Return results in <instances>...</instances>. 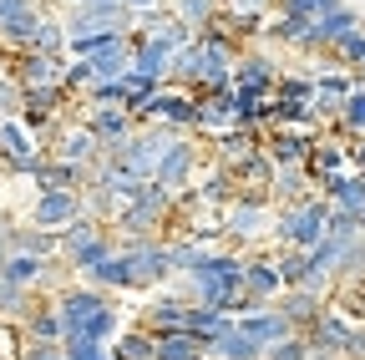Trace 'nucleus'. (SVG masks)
<instances>
[{
	"label": "nucleus",
	"mask_w": 365,
	"mask_h": 360,
	"mask_svg": "<svg viewBox=\"0 0 365 360\" xmlns=\"http://www.w3.org/2000/svg\"><path fill=\"white\" fill-rule=\"evenodd\" d=\"M244 269H249V259H244V249H213L193 274H173L168 284H173V294H182V299H193V304H218V309H228L239 294H244Z\"/></svg>",
	"instance_id": "nucleus-1"
},
{
	"label": "nucleus",
	"mask_w": 365,
	"mask_h": 360,
	"mask_svg": "<svg viewBox=\"0 0 365 360\" xmlns=\"http://www.w3.org/2000/svg\"><path fill=\"white\" fill-rule=\"evenodd\" d=\"M274 229H279V203L269 193H239L234 203L223 208V239L234 249H259Z\"/></svg>",
	"instance_id": "nucleus-2"
},
{
	"label": "nucleus",
	"mask_w": 365,
	"mask_h": 360,
	"mask_svg": "<svg viewBox=\"0 0 365 360\" xmlns=\"http://www.w3.org/2000/svg\"><path fill=\"white\" fill-rule=\"evenodd\" d=\"M330 213H335V203H330V198H304V203H289V208H279V229H274V239L289 244V249H314L319 239L330 234Z\"/></svg>",
	"instance_id": "nucleus-3"
},
{
	"label": "nucleus",
	"mask_w": 365,
	"mask_h": 360,
	"mask_svg": "<svg viewBox=\"0 0 365 360\" xmlns=\"http://www.w3.org/2000/svg\"><path fill=\"white\" fill-rule=\"evenodd\" d=\"M173 138H178V127H163V122H137V132H132V138H127L112 158H122L127 168H137L143 178H158V168H163V158H168Z\"/></svg>",
	"instance_id": "nucleus-4"
},
{
	"label": "nucleus",
	"mask_w": 365,
	"mask_h": 360,
	"mask_svg": "<svg viewBox=\"0 0 365 360\" xmlns=\"http://www.w3.org/2000/svg\"><path fill=\"white\" fill-rule=\"evenodd\" d=\"M46 158H71V163H86V168H97L102 158H107V143L91 132V122L86 117H76V122H56L51 127V138H46Z\"/></svg>",
	"instance_id": "nucleus-5"
},
{
	"label": "nucleus",
	"mask_w": 365,
	"mask_h": 360,
	"mask_svg": "<svg viewBox=\"0 0 365 360\" xmlns=\"http://www.w3.org/2000/svg\"><path fill=\"white\" fill-rule=\"evenodd\" d=\"M208 163H213V158H203V148L193 143V132H178L173 148H168V158H163V168H158V183L173 188V193H188Z\"/></svg>",
	"instance_id": "nucleus-6"
},
{
	"label": "nucleus",
	"mask_w": 365,
	"mask_h": 360,
	"mask_svg": "<svg viewBox=\"0 0 365 360\" xmlns=\"http://www.w3.org/2000/svg\"><path fill=\"white\" fill-rule=\"evenodd\" d=\"M36 148H46V143H36V132L21 117H0V163H6V168H16L21 178H31L36 163H41Z\"/></svg>",
	"instance_id": "nucleus-7"
},
{
	"label": "nucleus",
	"mask_w": 365,
	"mask_h": 360,
	"mask_svg": "<svg viewBox=\"0 0 365 360\" xmlns=\"http://www.w3.org/2000/svg\"><path fill=\"white\" fill-rule=\"evenodd\" d=\"M86 213V203H81V193L76 188H41L36 193V203H31V223H41V229H66L71 218H81Z\"/></svg>",
	"instance_id": "nucleus-8"
},
{
	"label": "nucleus",
	"mask_w": 365,
	"mask_h": 360,
	"mask_svg": "<svg viewBox=\"0 0 365 360\" xmlns=\"http://www.w3.org/2000/svg\"><path fill=\"white\" fill-rule=\"evenodd\" d=\"M244 259H249V269H244V289H249L254 299L274 304V299L289 289V284H284V269H279V254H259V249H249Z\"/></svg>",
	"instance_id": "nucleus-9"
},
{
	"label": "nucleus",
	"mask_w": 365,
	"mask_h": 360,
	"mask_svg": "<svg viewBox=\"0 0 365 360\" xmlns=\"http://www.w3.org/2000/svg\"><path fill=\"white\" fill-rule=\"evenodd\" d=\"M6 71H11L21 86H56V81H66V56H51V51H16Z\"/></svg>",
	"instance_id": "nucleus-10"
},
{
	"label": "nucleus",
	"mask_w": 365,
	"mask_h": 360,
	"mask_svg": "<svg viewBox=\"0 0 365 360\" xmlns=\"http://www.w3.org/2000/svg\"><path fill=\"white\" fill-rule=\"evenodd\" d=\"M239 330H249L264 350H274V345H279V340H289V335H304L294 320H289V314L279 309V304H259L254 314H239Z\"/></svg>",
	"instance_id": "nucleus-11"
},
{
	"label": "nucleus",
	"mask_w": 365,
	"mask_h": 360,
	"mask_svg": "<svg viewBox=\"0 0 365 360\" xmlns=\"http://www.w3.org/2000/svg\"><path fill=\"white\" fill-rule=\"evenodd\" d=\"M81 117L91 122V132L107 143V153H117L132 132H137V117L127 112V107H97V102H81Z\"/></svg>",
	"instance_id": "nucleus-12"
},
{
	"label": "nucleus",
	"mask_w": 365,
	"mask_h": 360,
	"mask_svg": "<svg viewBox=\"0 0 365 360\" xmlns=\"http://www.w3.org/2000/svg\"><path fill=\"white\" fill-rule=\"evenodd\" d=\"M350 335H355V320H350V314L325 309V314L314 320V330H309V345H314V355H340V360H345Z\"/></svg>",
	"instance_id": "nucleus-13"
},
{
	"label": "nucleus",
	"mask_w": 365,
	"mask_h": 360,
	"mask_svg": "<svg viewBox=\"0 0 365 360\" xmlns=\"http://www.w3.org/2000/svg\"><path fill=\"white\" fill-rule=\"evenodd\" d=\"M360 31V16L350 6H330L325 16H314V36H309V51H335L345 36Z\"/></svg>",
	"instance_id": "nucleus-14"
},
{
	"label": "nucleus",
	"mask_w": 365,
	"mask_h": 360,
	"mask_svg": "<svg viewBox=\"0 0 365 360\" xmlns=\"http://www.w3.org/2000/svg\"><path fill=\"white\" fill-rule=\"evenodd\" d=\"M274 304H279V309L289 314V320H294V325L309 335V330H314V320L330 309V294H319V289H309V284H294V289H284Z\"/></svg>",
	"instance_id": "nucleus-15"
},
{
	"label": "nucleus",
	"mask_w": 365,
	"mask_h": 360,
	"mask_svg": "<svg viewBox=\"0 0 365 360\" xmlns=\"http://www.w3.org/2000/svg\"><path fill=\"white\" fill-rule=\"evenodd\" d=\"M274 81H279V61H274L269 51H244V56H239L234 86H244V92H264V97H274Z\"/></svg>",
	"instance_id": "nucleus-16"
},
{
	"label": "nucleus",
	"mask_w": 365,
	"mask_h": 360,
	"mask_svg": "<svg viewBox=\"0 0 365 360\" xmlns=\"http://www.w3.org/2000/svg\"><path fill=\"white\" fill-rule=\"evenodd\" d=\"M46 304V294L41 289H26V284H16V279H6L0 274V320H11V325H21L26 330V320Z\"/></svg>",
	"instance_id": "nucleus-17"
},
{
	"label": "nucleus",
	"mask_w": 365,
	"mask_h": 360,
	"mask_svg": "<svg viewBox=\"0 0 365 360\" xmlns=\"http://www.w3.org/2000/svg\"><path fill=\"white\" fill-rule=\"evenodd\" d=\"M76 279L97 284V289H132V269H127V254H122V249H112L107 259H97L91 269H81Z\"/></svg>",
	"instance_id": "nucleus-18"
},
{
	"label": "nucleus",
	"mask_w": 365,
	"mask_h": 360,
	"mask_svg": "<svg viewBox=\"0 0 365 360\" xmlns=\"http://www.w3.org/2000/svg\"><path fill=\"white\" fill-rule=\"evenodd\" d=\"M345 163H350V148H345V143H335V138H314L309 173H314V183H319V188H325L335 173H345Z\"/></svg>",
	"instance_id": "nucleus-19"
},
{
	"label": "nucleus",
	"mask_w": 365,
	"mask_h": 360,
	"mask_svg": "<svg viewBox=\"0 0 365 360\" xmlns=\"http://www.w3.org/2000/svg\"><path fill=\"white\" fill-rule=\"evenodd\" d=\"M325 198H330L335 208H345V213H360V208H365V173H360V168L335 173L330 183H325Z\"/></svg>",
	"instance_id": "nucleus-20"
},
{
	"label": "nucleus",
	"mask_w": 365,
	"mask_h": 360,
	"mask_svg": "<svg viewBox=\"0 0 365 360\" xmlns=\"http://www.w3.org/2000/svg\"><path fill=\"white\" fill-rule=\"evenodd\" d=\"M330 309H340V314H350L355 325H365V279L340 274V279L330 284Z\"/></svg>",
	"instance_id": "nucleus-21"
},
{
	"label": "nucleus",
	"mask_w": 365,
	"mask_h": 360,
	"mask_svg": "<svg viewBox=\"0 0 365 360\" xmlns=\"http://www.w3.org/2000/svg\"><path fill=\"white\" fill-rule=\"evenodd\" d=\"M112 360H158V335L148 325H132L112 340Z\"/></svg>",
	"instance_id": "nucleus-22"
},
{
	"label": "nucleus",
	"mask_w": 365,
	"mask_h": 360,
	"mask_svg": "<svg viewBox=\"0 0 365 360\" xmlns=\"http://www.w3.org/2000/svg\"><path fill=\"white\" fill-rule=\"evenodd\" d=\"M208 355H218V360H264V345H259L249 330H239V325H234V330H223V335L213 340V350H208Z\"/></svg>",
	"instance_id": "nucleus-23"
},
{
	"label": "nucleus",
	"mask_w": 365,
	"mask_h": 360,
	"mask_svg": "<svg viewBox=\"0 0 365 360\" xmlns=\"http://www.w3.org/2000/svg\"><path fill=\"white\" fill-rule=\"evenodd\" d=\"M46 269H51V259H41V254H11L6 259V269H0V274L6 279H16V284H26V289H41L46 284Z\"/></svg>",
	"instance_id": "nucleus-24"
},
{
	"label": "nucleus",
	"mask_w": 365,
	"mask_h": 360,
	"mask_svg": "<svg viewBox=\"0 0 365 360\" xmlns=\"http://www.w3.org/2000/svg\"><path fill=\"white\" fill-rule=\"evenodd\" d=\"M26 340H51V345H61L66 340V320H61V309H56V299H46L31 320H26Z\"/></svg>",
	"instance_id": "nucleus-25"
},
{
	"label": "nucleus",
	"mask_w": 365,
	"mask_h": 360,
	"mask_svg": "<svg viewBox=\"0 0 365 360\" xmlns=\"http://www.w3.org/2000/svg\"><path fill=\"white\" fill-rule=\"evenodd\" d=\"M198 355H208V340L193 330H173L158 340V360H198Z\"/></svg>",
	"instance_id": "nucleus-26"
},
{
	"label": "nucleus",
	"mask_w": 365,
	"mask_h": 360,
	"mask_svg": "<svg viewBox=\"0 0 365 360\" xmlns=\"http://www.w3.org/2000/svg\"><path fill=\"white\" fill-rule=\"evenodd\" d=\"M173 11H178V21H188L198 36L218 21V11H223V0H173Z\"/></svg>",
	"instance_id": "nucleus-27"
},
{
	"label": "nucleus",
	"mask_w": 365,
	"mask_h": 360,
	"mask_svg": "<svg viewBox=\"0 0 365 360\" xmlns=\"http://www.w3.org/2000/svg\"><path fill=\"white\" fill-rule=\"evenodd\" d=\"M61 350H66L71 360H112V350H107L102 340H91V335H66Z\"/></svg>",
	"instance_id": "nucleus-28"
},
{
	"label": "nucleus",
	"mask_w": 365,
	"mask_h": 360,
	"mask_svg": "<svg viewBox=\"0 0 365 360\" xmlns=\"http://www.w3.org/2000/svg\"><path fill=\"white\" fill-rule=\"evenodd\" d=\"M340 127L350 132V138H360V132H365V86H355V92L345 97V107H340Z\"/></svg>",
	"instance_id": "nucleus-29"
},
{
	"label": "nucleus",
	"mask_w": 365,
	"mask_h": 360,
	"mask_svg": "<svg viewBox=\"0 0 365 360\" xmlns=\"http://www.w3.org/2000/svg\"><path fill=\"white\" fill-rule=\"evenodd\" d=\"M274 97H294V102H314V71H309V76H279V81H274Z\"/></svg>",
	"instance_id": "nucleus-30"
},
{
	"label": "nucleus",
	"mask_w": 365,
	"mask_h": 360,
	"mask_svg": "<svg viewBox=\"0 0 365 360\" xmlns=\"http://www.w3.org/2000/svg\"><path fill=\"white\" fill-rule=\"evenodd\" d=\"M309 355H314L309 335H289V340H279L274 350H264V360H309Z\"/></svg>",
	"instance_id": "nucleus-31"
},
{
	"label": "nucleus",
	"mask_w": 365,
	"mask_h": 360,
	"mask_svg": "<svg viewBox=\"0 0 365 360\" xmlns=\"http://www.w3.org/2000/svg\"><path fill=\"white\" fill-rule=\"evenodd\" d=\"M0 360H26V330L0 320Z\"/></svg>",
	"instance_id": "nucleus-32"
},
{
	"label": "nucleus",
	"mask_w": 365,
	"mask_h": 360,
	"mask_svg": "<svg viewBox=\"0 0 365 360\" xmlns=\"http://www.w3.org/2000/svg\"><path fill=\"white\" fill-rule=\"evenodd\" d=\"M335 56H340V66H350V71H360V66H365V26H360L355 36H345V41H340Z\"/></svg>",
	"instance_id": "nucleus-33"
},
{
	"label": "nucleus",
	"mask_w": 365,
	"mask_h": 360,
	"mask_svg": "<svg viewBox=\"0 0 365 360\" xmlns=\"http://www.w3.org/2000/svg\"><path fill=\"white\" fill-rule=\"evenodd\" d=\"M330 6H340V0H279V16H304V21H314V16H325Z\"/></svg>",
	"instance_id": "nucleus-34"
},
{
	"label": "nucleus",
	"mask_w": 365,
	"mask_h": 360,
	"mask_svg": "<svg viewBox=\"0 0 365 360\" xmlns=\"http://www.w3.org/2000/svg\"><path fill=\"white\" fill-rule=\"evenodd\" d=\"M36 6V0H0V26H6V21H16L21 11H31Z\"/></svg>",
	"instance_id": "nucleus-35"
},
{
	"label": "nucleus",
	"mask_w": 365,
	"mask_h": 360,
	"mask_svg": "<svg viewBox=\"0 0 365 360\" xmlns=\"http://www.w3.org/2000/svg\"><path fill=\"white\" fill-rule=\"evenodd\" d=\"M350 168H360V173H365V132L350 143Z\"/></svg>",
	"instance_id": "nucleus-36"
},
{
	"label": "nucleus",
	"mask_w": 365,
	"mask_h": 360,
	"mask_svg": "<svg viewBox=\"0 0 365 360\" xmlns=\"http://www.w3.org/2000/svg\"><path fill=\"white\" fill-rule=\"evenodd\" d=\"M234 11H264V6H274V0H228Z\"/></svg>",
	"instance_id": "nucleus-37"
},
{
	"label": "nucleus",
	"mask_w": 365,
	"mask_h": 360,
	"mask_svg": "<svg viewBox=\"0 0 365 360\" xmlns=\"http://www.w3.org/2000/svg\"><path fill=\"white\" fill-rule=\"evenodd\" d=\"M158 6H163V0H127V11H132V16H137V11H158Z\"/></svg>",
	"instance_id": "nucleus-38"
}]
</instances>
